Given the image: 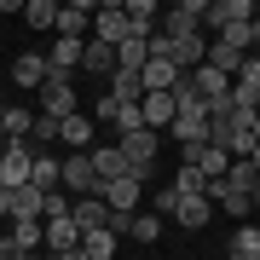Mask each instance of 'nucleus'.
<instances>
[{
	"label": "nucleus",
	"mask_w": 260,
	"mask_h": 260,
	"mask_svg": "<svg viewBox=\"0 0 260 260\" xmlns=\"http://www.w3.org/2000/svg\"><path fill=\"white\" fill-rule=\"evenodd\" d=\"M29 145H35V150L58 145V121H52V116H35V121H29Z\"/></svg>",
	"instance_id": "obj_31"
},
{
	"label": "nucleus",
	"mask_w": 260,
	"mask_h": 260,
	"mask_svg": "<svg viewBox=\"0 0 260 260\" xmlns=\"http://www.w3.org/2000/svg\"><path fill=\"white\" fill-rule=\"evenodd\" d=\"M208 208L214 203H203V197H179V203H174V220L185 225V232H203V225H208Z\"/></svg>",
	"instance_id": "obj_20"
},
{
	"label": "nucleus",
	"mask_w": 260,
	"mask_h": 260,
	"mask_svg": "<svg viewBox=\"0 0 260 260\" xmlns=\"http://www.w3.org/2000/svg\"><path fill=\"white\" fill-rule=\"evenodd\" d=\"M87 41H104V47H121L127 41V18H121V0H104V6H93V29H87Z\"/></svg>",
	"instance_id": "obj_3"
},
{
	"label": "nucleus",
	"mask_w": 260,
	"mask_h": 260,
	"mask_svg": "<svg viewBox=\"0 0 260 260\" xmlns=\"http://www.w3.org/2000/svg\"><path fill=\"white\" fill-rule=\"evenodd\" d=\"M81 254L87 260H110L116 254V237L110 232H81Z\"/></svg>",
	"instance_id": "obj_28"
},
{
	"label": "nucleus",
	"mask_w": 260,
	"mask_h": 260,
	"mask_svg": "<svg viewBox=\"0 0 260 260\" xmlns=\"http://www.w3.org/2000/svg\"><path fill=\"white\" fill-rule=\"evenodd\" d=\"M18 18L29 29H52L58 23V0H29V6H18Z\"/></svg>",
	"instance_id": "obj_23"
},
{
	"label": "nucleus",
	"mask_w": 260,
	"mask_h": 260,
	"mask_svg": "<svg viewBox=\"0 0 260 260\" xmlns=\"http://www.w3.org/2000/svg\"><path fill=\"white\" fill-rule=\"evenodd\" d=\"M174 81H179V70L168 64L162 52H145V64H139V87H145V93H168Z\"/></svg>",
	"instance_id": "obj_10"
},
{
	"label": "nucleus",
	"mask_w": 260,
	"mask_h": 260,
	"mask_svg": "<svg viewBox=\"0 0 260 260\" xmlns=\"http://www.w3.org/2000/svg\"><path fill=\"white\" fill-rule=\"evenodd\" d=\"M203 185H208V179L197 174V168L179 162V174H174V185H168V191H174V197H203Z\"/></svg>",
	"instance_id": "obj_30"
},
{
	"label": "nucleus",
	"mask_w": 260,
	"mask_h": 260,
	"mask_svg": "<svg viewBox=\"0 0 260 260\" xmlns=\"http://www.w3.org/2000/svg\"><path fill=\"white\" fill-rule=\"evenodd\" d=\"M139 64H145V41H133V35H127V41L116 47V70H139Z\"/></svg>",
	"instance_id": "obj_32"
},
{
	"label": "nucleus",
	"mask_w": 260,
	"mask_h": 260,
	"mask_svg": "<svg viewBox=\"0 0 260 260\" xmlns=\"http://www.w3.org/2000/svg\"><path fill=\"white\" fill-rule=\"evenodd\" d=\"M41 249H81V232H75V220H41Z\"/></svg>",
	"instance_id": "obj_14"
},
{
	"label": "nucleus",
	"mask_w": 260,
	"mask_h": 260,
	"mask_svg": "<svg viewBox=\"0 0 260 260\" xmlns=\"http://www.w3.org/2000/svg\"><path fill=\"white\" fill-rule=\"evenodd\" d=\"M214 41H225L232 52H243V58H249V52H254V41H260V23H254V18H243V23H232V29H220Z\"/></svg>",
	"instance_id": "obj_16"
},
{
	"label": "nucleus",
	"mask_w": 260,
	"mask_h": 260,
	"mask_svg": "<svg viewBox=\"0 0 260 260\" xmlns=\"http://www.w3.org/2000/svg\"><path fill=\"white\" fill-rule=\"evenodd\" d=\"M35 93H41V110H35V116H52V121L75 116V87H70V81H52V75H47Z\"/></svg>",
	"instance_id": "obj_6"
},
{
	"label": "nucleus",
	"mask_w": 260,
	"mask_h": 260,
	"mask_svg": "<svg viewBox=\"0 0 260 260\" xmlns=\"http://www.w3.org/2000/svg\"><path fill=\"white\" fill-rule=\"evenodd\" d=\"M220 179H225V185H237L243 197H254V203H260V162H232Z\"/></svg>",
	"instance_id": "obj_17"
},
{
	"label": "nucleus",
	"mask_w": 260,
	"mask_h": 260,
	"mask_svg": "<svg viewBox=\"0 0 260 260\" xmlns=\"http://www.w3.org/2000/svg\"><path fill=\"white\" fill-rule=\"evenodd\" d=\"M232 254H237V260H260V232H254V220H243V225H237Z\"/></svg>",
	"instance_id": "obj_27"
},
{
	"label": "nucleus",
	"mask_w": 260,
	"mask_h": 260,
	"mask_svg": "<svg viewBox=\"0 0 260 260\" xmlns=\"http://www.w3.org/2000/svg\"><path fill=\"white\" fill-rule=\"evenodd\" d=\"M12 81H18V87H41V81H47V58H41V52H18Z\"/></svg>",
	"instance_id": "obj_18"
},
{
	"label": "nucleus",
	"mask_w": 260,
	"mask_h": 260,
	"mask_svg": "<svg viewBox=\"0 0 260 260\" xmlns=\"http://www.w3.org/2000/svg\"><path fill=\"white\" fill-rule=\"evenodd\" d=\"M0 260H23V249H18L12 237H0Z\"/></svg>",
	"instance_id": "obj_35"
},
{
	"label": "nucleus",
	"mask_w": 260,
	"mask_h": 260,
	"mask_svg": "<svg viewBox=\"0 0 260 260\" xmlns=\"http://www.w3.org/2000/svg\"><path fill=\"white\" fill-rule=\"evenodd\" d=\"M58 139L75 145V150H93V116H81V110L64 116V121H58Z\"/></svg>",
	"instance_id": "obj_15"
},
{
	"label": "nucleus",
	"mask_w": 260,
	"mask_h": 260,
	"mask_svg": "<svg viewBox=\"0 0 260 260\" xmlns=\"http://www.w3.org/2000/svg\"><path fill=\"white\" fill-rule=\"evenodd\" d=\"M29 121H35V110H18V104H0V133H6V139H29Z\"/></svg>",
	"instance_id": "obj_25"
},
{
	"label": "nucleus",
	"mask_w": 260,
	"mask_h": 260,
	"mask_svg": "<svg viewBox=\"0 0 260 260\" xmlns=\"http://www.w3.org/2000/svg\"><path fill=\"white\" fill-rule=\"evenodd\" d=\"M81 70H99V75H110V70H116V52L104 47V41H81Z\"/></svg>",
	"instance_id": "obj_24"
},
{
	"label": "nucleus",
	"mask_w": 260,
	"mask_h": 260,
	"mask_svg": "<svg viewBox=\"0 0 260 260\" xmlns=\"http://www.w3.org/2000/svg\"><path fill=\"white\" fill-rule=\"evenodd\" d=\"M70 220H75V232H110V208H104L99 197H75Z\"/></svg>",
	"instance_id": "obj_11"
},
{
	"label": "nucleus",
	"mask_w": 260,
	"mask_h": 260,
	"mask_svg": "<svg viewBox=\"0 0 260 260\" xmlns=\"http://www.w3.org/2000/svg\"><path fill=\"white\" fill-rule=\"evenodd\" d=\"M0 145H6V133H0Z\"/></svg>",
	"instance_id": "obj_39"
},
{
	"label": "nucleus",
	"mask_w": 260,
	"mask_h": 260,
	"mask_svg": "<svg viewBox=\"0 0 260 260\" xmlns=\"http://www.w3.org/2000/svg\"><path fill=\"white\" fill-rule=\"evenodd\" d=\"M87 29H93V0H70V6H58V35L87 41Z\"/></svg>",
	"instance_id": "obj_12"
},
{
	"label": "nucleus",
	"mask_w": 260,
	"mask_h": 260,
	"mask_svg": "<svg viewBox=\"0 0 260 260\" xmlns=\"http://www.w3.org/2000/svg\"><path fill=\"white\" fill-rule=\"evenodd\" d=\"M139 197H145V185H139V179H127V174L110 179V185H99V203L110 208V214H133V208H139Z\"/></svg>",
	"instance_id": "obj_8"
},
{
	"label": "nucleus",
	"mask_w": 260,
	"mask_h": 260,
	"mask_svg": "<svg viewBox=\"0 0 260 260\" xmlns=\"http://www.w3.org/2000/svg\"><path fill=\"white\" fill-rule=\"evenodd\" d=\"M12 243H18L23 254H41V220H12V232H6Z\"/></svg>",
	"instance_id": "obj_26"
},
{
	"label": "nucleus",
	"mask_w": 260,
	"mask_h": 260,
	"mask_svg": "<svg viewBox=\"0 0 260 260\" xmlns=\"http://www.w3.org/2000/svg\"><path fill=\"white\" fill-rule=\"evenodd\" d=\"M156 139L162 133H127V139H116V150L127 156V179H139V185H150L156 179Z\"/></svg>",
	"instance_id": "obj_1"
},
{
	"label": "nucleus",
	"mask_w": 260,
	"mask_h": 260,
	"mask_svg": "<svg viewBox=\"0 0 260 260\" xmlns=\"http://www.w3.org/2000/svg\"><path fill=\"white\" fill-rule=\"evenodd\" d=\"M23 260H47V254H23Z\"/></svg>",
	"instance_id": "obj_38"
},
{
	"label": "nucleus",
	"mask_w": 260,
	"mask_h": 260,
	"mask_svg": "<svg viewBox=\"0 0 260 260\" xmlns=\"http://www.w3.org/2000/svg\"><path fill=\"white\" fill-rule=\"evenodd\" d=\"M174 203H179V197H174V191L162 185V191H156V220H162V214H174Z\"/></svg>",
	"instance_id": "obj_34"
},
{
	"label": "nucleus",
	"mask_w": 260,
	"mask_h": 260,
	"mask_svg": "<svg viewBox=\"0 0 260 260\" xmlns=\"http://www.w3.org/2000/svg\"><path fill=\"white\" fill-rule=\"evenodd\" d=\"M110 99H116V104H139V99H145L139 70H110Z\"/></svg>",
	"instance_id": "obj_21"
},
{
	"label": "nucleus",
	"mask_w": 260,
	"mask_h": 260,
	"mask_svg": "<svg viewBox=\"0 0 260 260\" xmlns=\"http://www.w3.org/2000/svg\"><path fill=\"white\" fill-rule=\"evenodd\" d=\"M47 260H87L81 249H58V254H47Z\"/></svg>",
	"instance_id": "obj_37"
},
{
	"label": "nucleus",
	"mask_w": 260,
	"mask_h": 260,
	"mask_svg": "<svg viewBox=\"0 0 260 260\" xmlns=\"http://www.w3.org/2000/svg\"><path fill=\"white\" fill-rule=\"evenodd\" d=\"M29 185L58 191V156H52V150H35V162H29Z\"/></svg>",
	"instance_id": "obj_22"
},
{
	"label": "nucleus",
	"mask_w": 260,
	"mask_h": 260,
	"mask_svg": "<svg viewBox=\"0 0 260 260\" xmlns=\"http://www.w3.org/2000/svg\"><path fill=\"white\" fill-rule=\"evenodd\" d=\"M162 41H185V35H203V0H179L174 12L162 18V29H156Z\"/></svg>",
	"instance_id": "obj_5"
},
{
	"label": "nucleus",
	"mask_w": 260,
	"mask_h": 260,
	"mask_svg": "<svg viewBox=\"0 0 260 260\" xmlns=\"http://www.w3.org/2000/svg\"><path fill=\"white\" fill-rule=\"evenodd\" d=\"M127 237L133 243H156L162 237V220H156V214H133V220H127Z\"/></svg>",
	"instance_id": "obj_29"
},
{
	"label": "nucleus",
	"mask_w": 260,
	"mask_h": 260,
	"mask_svg": "<svg viewBox=\"0 0 260 260\" xmlns=\"http://www.w3.org/2000/svg\"><path fill=\"white\" fill-rule=\"evenodd\" d=\"M29 162H35V145H29V139H6V145H0V185H6V191L29 185Z\"/></svg>",
	"instance_id": "obj_2"
},
{
	"label": "nucleus",
	"mask_w": 260,
	"mask_h": 260,
	"mask_svg": "<svg viewBox=\"0 0 260 260\" xmlns=\"http://www.w3.org/2000/svg\"><path fill=\"white\" fill-rule=\"evenodd\" d=\"M168 133L179 139V150H185V145H208V110H174Z\"/></svg>",
	"instance_id": "obj_9"
},
{
	"label": "nucleus",
	"mask_w": 260,
	"mask_h": 260,
	"mask_svg": "<svg viewBox=\"0 0 260 260\" xmlns=\"http://www.w3.org/2000/svg\"><path fill=\"white\" fill-rule=\"evenodd\" d=\"M243 18H254V6L249 0H203V29H232V23H243Z\"/></svg>",
	"instance_id": "obj_7"
},
{
	"label": "nucleus",
	"mask_w": 260,
	"mask_h": 260,
	"mask_svg": "<svg viewBox=\"0 0 260 260\" xmlns=\"http://www.w3.org/2000/svg\"><path fill=\"white\" fill-rule=\"evenodd\" d=\"M225 104L243 110V116H260V64H254V58L232 75V99H225Z\"/></svg>",
	"instance_id": "obj_4"
},
{
	"label": "nucleus",
	"mask_w": 260,
	"mask_h": 260,
	"mask_svg": "<svg viewBox=\"0 0 260 260\" xmlns=\"http://www.w3.org/2000/svg\"><path fill=\"white\" fill-rule=\"evenodd\" d=\"M225 260H237V254H225Z\"/></svg>",
	"instance_id": "obj_40"
},
{
	"label": "nucleus",
	"mask_w": 260,
	"mask_h": 260,
	"mask_svg": "<svg viewBox=\"0 0 260 260\" xmlns=\"http://www.w3.org/2000/svg\"><path fill=\"white\" fill-rule=\"evenodd\" d=\"M41 203H47L41 185H18L12 191V220H41Z\"/></svg>",
	"instance_id": "obj_19"
},
{
	"label": "nucleus",
	"mask_w": 260,
	"mask_h": 260,
	"mask_svg": "<svg viewBox=\"0 0 260 260\" xmlns=\"http://www.w3.org/2000/svg\"><path fill=\"white\" fill-rule=\"evenodd\" d=\"M41 220H70V197H64V191H47V203H41Z\"/></svg>",
	"instance_id": "obj_33"
},
{
	"label": "nucleus",
	"mask_w": 260,
	"mask_h": 260,
	"mask_svg": "<svg viewBox=\"0 0 260 260\" xmlns=\"http://www.w3.org/2000/svg\"><path fill=\"white\" fill-rule=\"evenodd\" d=\"M0 220H12V191L0 185Z\"/></svg>",
	"instance_id": "obj_36"
},
{
	"label": "nucleus",
	"mask_w": 260,
	"mask_h": 260,
	"mask_svg": "<svg viewBox=\"0 0 260 260\" xmlns=\"http://www.w3.org/2000/svg\"><path fill=\"white\" fill-rule=\"evenodd\" d=\"M87 162H93L99 185H110V179H121V174H127V156H121L116 145H93V150H87Z\"/></svg>",
	"instance_id": "obj_13"
}]
</instances>
